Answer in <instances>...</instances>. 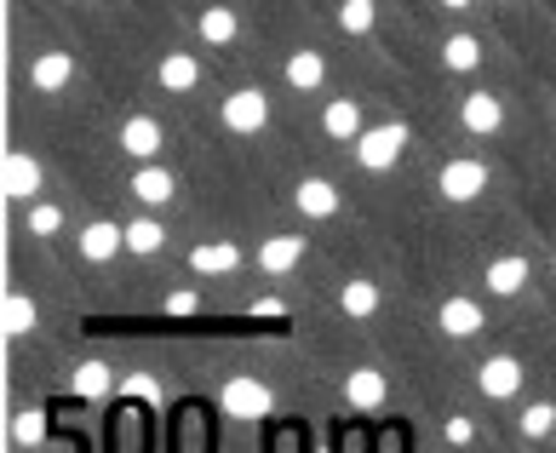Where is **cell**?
Masks as SVG:
<instances>
[{"mask_svg":"<svg viewBox=\"0 0 556 453\" xmlns=\"http://www.w3.org/2000/svg\"><path fill=\"white\" fill-rule=\"evenodd\" d=\"M402 150H407V127H402V121H384V127L356 138V161L367 173H390L402 161Z\"/></svg>","mask_w":556,"mask_h":453,"instance_id":"obj_1","label":"cell"},{"mask_svg":"<svg viewBox=\"0 0 556 453\" xmlns=\"http://www.w3.org/2000/svg\"><path fill=\"white\" fill-rule=\"evenodd\" d=\"M218 121H224V127H230L236 138H247V133H264V121H270V98H264L258 87H241V92L224 98Z\"/></svg>","mask_w":556,"mask_h":453,"instance_id":"obj_2","label":"cell"},{"mask_svg":"<svg viewBox=\"0 0 556 453\" xmlns=\"http://www.w3.org/2000/svg\"><path fill=\"white\" fill-rule=\"evenodd\" d=\"M270 385H258V379H230L224 385V414H236V419H270Z\"/></svg>","mask_w":556,"mask_h":453,"instance_id":"obj_3","label":"cell"},{"mask_svg":"<svg viewBox=\"0 0 556 453\" xmlns=\"http://www.w3.org/2000/svg\"><path fill=\"white\" fill-rule=\"evenodd\" d=\"M437 190H442V201H477L488 190V167L482 161H447L437 173Z\"/></svg>","mask_w":556,"mask_h":453,"instance_id":"obj_4","label":"cell"},{"mask_svg":"<svg viewBox=\"0 0 556 453\" xmlns=\"http://www.w3.org/2000/svg\"><path fill=\"white\" fill-rule=\"evenodd\" d=\"M477 385H482V397L510 402V397L522 390V362H517V356H488L482 374H477Z\"/></svg>","mask_w":556,"mask_h":453,"instance_id":"obj_5","label":"cell"},{"mask_svg":"<svg viewBox=\"0 0 556 453\" xmlns=\"http://www.w3.org/2000/svg\"><path fill=\"white\" fill-rule=\"evenodd\" d=\"M121 247H127V224H110V218H98L80 230V259L87 264H110Z\"/></svg>","mask_w":556,"mask_h":453,"instance_id":"obj_6","label":"cell"},{"mask_svg":"<svg viewBox=\"0 0 556 453\" xmlns=\"http://www.w3.org/2000/svg\"><path fill=\"white\" fill-rule=\"evenodd\" d=\"M384 397H390V385H384L379 367H356V374L344 379V402L356 407V414H379Z\"/></svg>","mask_w":556,"mask_h":453,"instance_id":"obj_7","label":"cell"},{"mask_svg":"<svg viewBox=\"0 0 556 453\" xmlns=\"http://www.w3.org/2000/svg\"><path fill=\"white\" fill-rule=\"evenodd\" d=\"M459 121H465V133H477V138H493L505 127V104L493 92H470L465 104H459Z\"/></svg>","mask_w":556,"mask_h":453,"instance_id":"obj_8","label":"cell"},{"mask_svg":"<svg viewBox=\"0 0 556 453\" xmlns=\"http://www.w3.org/2000/svg\"><path fill=\"white\" fill-rule=\"evenodd\" d=\"M29 80H35V92H64L70 80H75V58L70 52H40L35 64H29Z\"/></svg>","mask_w":556,"mask_h":453,"instance_id":"obj_9","label":"cell"},{"mask_svg":"<svg viewBox=\"0 0 556 453\" xmlns=\"http://www.w3.org/2000/svg\"><path fill=\"white\" fill-rule=\"evenodd\" d=\"M482 304L477 299H447L442 304V311H437V327H442V334L447 339H470V334H482Z\"/></svg>","mask_w":556,"mask_h":453,"instance_id":"obj_10","label":"cell"},{"mask_svg":"<svg viewBox=\"0 0 556 453\" xmlns=\"http://www.w3.org/2000/svg\"><path fill=\"white\" fill-rule=\"evenodd\" d=\"M190 270L195 276H236L241 270V247L236 241H207L190 253Z\"/></svg>","mask_w":556,"mask_h":453,"instance_id":"obj_11","label":"cell"},{"mask_svg":"<svg viewBox=\"0 0 556 453\" xmlns=\"http://www.w3.org/2000/svg\"><path fill=\"white\" fill-rule=\"evenodd\" d=\"M299 259H304V236H270L258 247V270L264 276H287Z\"/></svg>","mask_w":556,"mask_h":453,"instance_id":"obj_12","label":"cell"},{"mask_svg":"<svg viewBox=\"0 0 556 453\" xmlns=\"http://www.w3.org/2000/svg\"><path fill=\"white\" fill-rule=\"evenodd\" d=\"M293 201H299L304 218H333V213H339V190H333L327 178H304L299 190H293Z\"/></svg>","mask_w":556,"mask_h":453,"instance_id":"obj_13","label":"cell"},{"mask_svg":"<svg viewBox=\"0 0 556 453\" xmlns=\"http://www.w3.org/2000/svg\"><path fill=\"white\" fill-rule=\"evenodd\" d=\"M482 281H488V293H500V299L522 293V287H528V259H522V253H510V259H493Z\"/></svg>","mask_w":556,"mask_h":453,"instance_id":"obj_14","label":"cell"},{"mask_svg":"<svg viewBox=\"0 0 556 453\" xmlns=\"http://www.w3.org/2000/svg\"><path fill=\"white\" fill-rule=\"evenodd\" d=\"M121 150L138 155V161H150L161 150V121L155 115H132L127 127H121Z\"/></svg>","mask_w":556,"mask_h":453,"instance_id":"obj_15","label":"cell"},{"mask_svg":"<svg viewBox=\"0 0 556 453\" xmlns=\"http://www.w3.org/2000/svg\"><path fill=\"white\" fill-rule=\"evenodd\" d=\"M321 133L339 138V143H356L362 138V110L350 104V98H333V104L321 110Z\"/></svg>","mask_w":556,"mask_h":453,"instance_id":"obj_16","label":"cell"},{"mask_svg":"<svg viewBox=\"0 0 556 453\" xmlns=\"http://www.w3.org/2000/svg\"><path fill=\"white\" fill-rule=\"evenodd\" d=\"M321 80H327V58H321V52L304 47V52L287 58V87H293V92H316Z\"/></svg>","mask_w":556,"mask_h":453,"instance_id":"obj_17","label":"cell"},{"mask_svg":"<svg viewBox=\"0 0 556 453\" xmlns=\"http://www.w3.org/2000/svg\"><path fill=\"white\" fill-rule=\"evenodd\" d=\"M173 190H178V184H173L167 167H138V173H132V196L143 201V207H167Z\"/></svg>","mask_w":556,"mask_h":453,"instance_id":"obj_18","label":"cell"},{"mask_svg":"<svg viewBox=\"0 0 556 453\" xmlns=\"http://www.w3.org/2000/svg\"><path fill=\"white\" fill-rule=\"evenodd\" d=\"M35 190H40V161L24 155V150H12L7 155V196L12 201H29Z\"/></svg>","mask_w":556,"mask_h":453,"instance_id":"obj_19","label":"cell"},{"mask_svg":"<svg viewBox=\"0 0 556 453\" xmlns=\"http://www.w3.org/2000/svg\"><path fill=\"white\" fill-rule=\"evenodd\" d=\"M110 390H115L110 362H80V367H75V397H80V402H104Z\"/></svg>","mask_w":556,"mask_h":453,"instance_id":"obj_20","label":"cell"},{"mask_svg":"<svg viewBox=\"0 0 556 453\" xmlns=\"http://www.w3.org/2000/svg\"><path fill=\"white\" fill-rule=\"evenodd\" d=\"M442 64H447L453 75H470V70L482 64V40H477V35H447V40H442Z\"/></svg>","mask_w":556,"mask_h":453,"instance_id":"obj_21","label":"cell"},{"mask_svg":"<svg viewBox=\"0 0 556 453\" xmlns=\"http://www.w3.org/2000/svg\"><path fill=\"white\" fill-rule=\"evenodd\" d=\"M339 311H344V316H356V322H367V316L379 311V287L367 281V276L344 281V293H339Z\"/></svg>","mask_w":556,"mask_h":453,"instance_id":"obj_22","label":"cell"},{"mask_svg":"<svg viewBox=\"0 0 556 453\" xmlns=\"http://www.w3.org/2000/svg\"><path fill=\"white\" fill-rule=\"evenodd\" d=\"M195 80H201V64H195L190 52H173V58H161V87H167V92H190Z\"/></svg>","mask_w":556,"mask_h":453,"instance_id":"obj_23","label":"cell"},{"mask_svg":"<svg viewBox=\"0 0 556 453\" xmlns=\"http://www.w3.org/2000/svg\"><path fill=\"white\" fill-rule=\"evenodd\" d=\"M127 247H132L138 259L161 253V247H167V224H155V218H132V224H127Z\"/></svg>","mask_w":556,"mask_h":453,"instance_id":"obj_24","label":"cell"},{"mask_svg":"<svg viewBox=\"0 0 556 453\" xmlns=\"http://www.w3.org/2000/svg\"><path fill=\"white\" fill-rule=\"evenodd\" d=\"M201 40H207V47H230L236 40V12L230 7H207L201 12Z\"/></svg>","mask_w":556,"mask_h":453,"instance_id":"obj_25","label":"cell"},{"mask_svg":"<svg viewBox=\"0 0 556 453\" xmlns=\"http://www.w3.org/2000/svg\"><path fill=\"white\" fill-rule=\"evenodd\" d=\"M40 442H47V414H40V407H24L17 425H12V448H40Z\"/></svg>","mask_w":556,"mask_h":453,"instance_id":"obj_26","label":"cell"},{"mask_svg":"<svg viewBox=\"0 0 556 453\" xmlns=\"http://www.w3.org/2000/svg\"><path fill=\"white\" fill-rule=\"evenodd\" d=\"M7 334H12V339L35 334V299H29V293H7Z\"/></svg>","mask_w":556,"mask_h":453,"instance_id":"obj_27","label":"cell"},{"mask_svg":"<svg viewBox=\"0 0 556 453\" xmlns=\"http://www.w3.org/2000/svg\"><path fill=\"white\" fill-rule=\"evenodd\" d=\"M339 29L344 35H367V29H374V0H344V7H339Z\"/></svg>","mask_w":556,"mask_h":453,"instance_id":"obj_28","label":"cell"},{"mask_svg":"<svg viewBox=\"0 0 556 453\" xmlns=\"http://www.w3.org/2000/svg\"><path fill=\"white\" fill-rule=\"evenodd\" d=\"M551 430H556V407H551V402H533V407H522V437L540 442V437H551Z\"/></svg>","mask_w":556,"mask_h":453,"instance_id":"obj_29","label":"cell"},{"mask_svg":"<svg viewBox=\"0 0 556 453\" xmlns=\"http://www.w3.org/2000/svg\"><path fill=\"white\" fill-rule=\"evenodd\" d=\"M121 390H127L132 402H143V407H161V379H155V374H132V379H121Z\"/></svg>","mask_w":556,"mask_h":453,"instance_id":"obj_30","label":"cell"},{"mask_svg":"<svg viewBox=\"0 0 556 453\" xmlns=\"http://www.w3.org/2000/svg\"><path fill=\"white\" fill-rule=\"evenodd\" d=\"M64 230V213L52 207V201H35L29 207V236H58Z\"/></svg>","mask_w":556,"mask_h":453,"instance_id":"obj_31","label":"cell"},{"mask_svg":"<svg viewBox=\"0 0 556 453\" xmlns=\"http://www.w3.org/2000/svg\"><path fill=\"white\" fill-rule=\"evenodd\" d=\"M442 437H447L453 448H470V442H477V425H470V419L459 414V419H447V430H442Z\"/></svg>","mask_w":556,"mask_h":453,"instance_id":"obj_32","label":"cell"},{"mask_svg":"<svg viewBox=\"0 0 556 453\" xmlns=\"http://www.w3.org/2000/svg\"><path fill=\"white\" fill-rule=\"evenodd\" d=\"M195 304H201V299L190 293V287H184V293H167V316H190Z\"/></svg>","mask_w":556,"mask_h":453,"instance_id":"obj_33","label":"cell"},{"mask_svg":"<svg viewBox=\"0 0 556 453\" xmlns=\"http://www.w3.org/2000/svg\"><path fill=\"white\" fill-rule=\"evenodd\" d=\"M253 316H281V299H253Z\"/></svg>","mask_w":556,"mask_h":453,"instance_id":"obj_34","label":"cell"},{"mask_svg":"<svg viewBox=\"0 0 556 453\" xmlns=\"http://www.w3.org/2000/svg\"><path fill=\"white\" fill-rule=\"evenodd\" d=\"M442 7H447V12H465V7H470V0H442Z\"/></svg>","mask_w":556,"mask_h":453,"instance_id":"obj_35","label":"cell"}]
</instances>
